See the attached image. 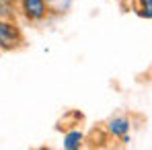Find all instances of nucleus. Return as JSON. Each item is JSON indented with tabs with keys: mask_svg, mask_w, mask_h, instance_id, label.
<instances>
[{
	"mask_svg": "<svg viewBox=\"0 0 152 150\" xmlns=\"http://www.w3.org/2000/svg\"><path fill=\"white\" fill-rule=\"evenodd\" d=\"M23 45V33L17 27L15 21H4L0 19V50L12 51Z\"/></svg>",
	"mask_w": 152,
	"mask_h": 150,
	"instance_id": "1",
	"label": "nucleus"
},
{
	"mask_svg": "<svg viewBox=\"0 0 152 150\" xmlns=\"http://www.w3.org/2000/svg\"><path fill=\"white\" fill-rule=\"evenodd\" d=\"M19 10L29 23H41L50 17V4L45 0H21Z\"/></svg>",
	"mask_w": 152,
	"mask_h": 150,
	"instance_id": "2",
	"label": "nucleus"
},
{
	"mask_svg": "<svg viewBox=\"0 0 152 150\" xmlns=\"http://www.w3.org/2000/svg\"><path fill=\"white\" fill-rule=\"evenodd\" d=\"M107 134L111 138H117V140H124L127 142V134H129V127H132V121L127 119L126 115H115L107 121Z\"/></svg>",
	"mask_w": 152,
	"mask_h": 150,
	"instance_id": "3",
	"label": "nucleus"
},
{
	"mask_svg": "<svg viewBox=\"0 0 152 150\" xmlns=\"http://www.w3.org/2000/svg\"><path fill=\"white\" fill-rule=\"evenodd\" d=\"M62 146H64V150H80L84 146V134L80 130H68L64 134Z\"/></svg>",
	"mask_w": 152,
	"mask_h": 150,
	"instance_id": "4",
	"label": "nucleus"
},
{
	"mask_svg": "<svg viewBox=\"0 0 152 150\" xmlns=\"http://www.w3.org/2000/svg\"><path fill=\"white\" fill-rule=\"evenodd\" d=\"M134 10L142 19H152V0H134Z\"/></svg>",
	"mask_w": 152,
	"mask_h": 150,
	"instance_id": "5",
	"label": "nucleus"
},
{
	"mask_svg": "<svg viewBox=\"0 0 152 150\" xmlns=\"http://www.w3.org/2000/svg\"><path fill=\"white\" fill-rule=\"evenodd\" d=\"M0 19H4V21H15L17 19V10H15L12 0H0Z\"/></svg>",
	"mask_w": 152,
	"mask_h": 150,
	"instance_id": "6",
	"label": "nucleus"
},
{
	"mask_svg": "<svg viewBox=\"0 0 152 150\" xmlns=\"http://www.w3.org/2000/svg\"><path fill=\"white\" fill-rule=\"evenodd\" d=\"M45 2H48V4L51 6V4H56V2H60V0H45Z\"/></svg>",
	"mask_w": 152,
	"mask_h": 150,
	"instance_id": "7",
	"label": "nucleus"
},
{
	"mask_svg": "<svg viewBox=\"0 0 152 150\" xmlns=\"http://www.w3.org/2000/svg\"><path fill=\"white\" fill-rule=\"evenodd\" d=\"M12 2H15V4H19V2H21V0H12Z\"/></svg>",
	"mask_w": 152,
	"mask_h": 150,
	"instance_id": "8",
	"label": "nucleus"
}]
</instances>
